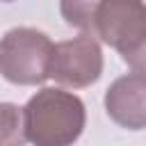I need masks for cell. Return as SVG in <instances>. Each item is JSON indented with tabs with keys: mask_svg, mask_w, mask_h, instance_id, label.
Here are the masks:
<instances>
[{
	"mask_svg": "<svg viewBox=\"0 0 146 146\" xmlns=\"http://www.w3.org/2000/svg\"><path fill=\"white\" fill-rule=\"evenodd\" d=\"M0 2H14V0H0Z\"/></svg>",
	"mask_w": 146,
	"mask_h": 146,
	"instance_id": "cell-7",
	"label": "cell"
},
{
	"mask_svg": "<svg viewBox=\"0 0 146 146\" xmlns=\"http://www.w3.org/2000/svg\"><path fill=\"white\" fill-rule=\"evenodd\" d=\"M55 43L34 27H14L0 39V75L21 87L41 84L50 78Z\"/></svg>",
	"mask_w": 146,
	"mask_h": 146,
	"instance_id": "cell-3",
	"label": "cell"
},
{
	"mask_svg": "<svg viewBox=\"0 0 146 146\" xmlns=\"http://www.w3.org/2000/svg\"><path fill=\"white\" fill-rule=\"evenodd\" d=\"M25 141L23 110L14 103H0V146H23Z\"/></svg>",
	"mask_w": 146,
	"mask_h": 146,
	"instance_id": "cell-6",
	"label": "cell"
},
{
	"mask_svg": "<svg viewBox=\"0 0 146 146\" xmlns=\"http://www.w3.org/2000/svg\"><path fill=\"white\" fill-rule=\"evenodd\" d=\"M23 119L32 146H73L84 130L87 110L75 94L43 87L23 107Z\"/></svg>",
	"mask_w": 146,
	"mask_h": 146,
	"instance_id": "cell-2",
	"label": "cell"
},
{
	"mask_svg": "<svg viewBox=\"0 0 146 146\" xmlns=\"http://www.w3.org/2000/svg\"><path fill=\"white\" fill-rule=\"evenodd\" d=\"M107 116L125 130L146 128V73H128L116 78L105 91Z\"/></svg>",
	"mask_w": 146,
	"mask_h": 146,
	"instance_id": "cell-5",
	"label": "cell"
},
{
	"mask_svg": "<svg viewBox=\"0 0 146 146\" xmlns=\"http://www.w3.org/2000/svg\"><path fill=\"white\" fill-rule=\"evenodd\" d=\"M66 25L112 46L121 59L146 73V2L144 0H59Z\"/></svg>",
	"mask_w": 146,
	"mask_h": 146,
	"instance_id": "cell-1",
	"label": "cell"
},
{
	"mask_svg": "<svg viewBox=\"0 0 146 146\" xmlns=\"http://www.w3.org/2000/svg\"><path fill=\"white\" fill-rule=\"evenodd\" d=\"M103 73V50L94 36L80 34L55 43L50 78L64 87L82 89L94 84Z\"/></svg>",
	"mask_w": 146,
	"mask_h": 146,
	"instance_id": "cell-4",
	"label": "cell"
}]
</instances>
